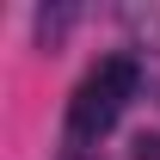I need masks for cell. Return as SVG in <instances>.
Segmentation results:
<instances>
[{"instance_id":"obj_1","label":"cell","mask_w":160,"mask_h":160,"mask_svg":"<svg viewBox=\"0 0 160 160\" xmlns=\"http://www.w3.org/2000/svg\"><path fill=\"white\" fill-rule=\"evenodd\" d=\"M117 111H123V105L111 99V92H105L92 74H86V80H80V92L68 99V129H74L80 142H92V136H105V129L117 123Z\"/></svg>"},{"instance_id":"obj_2","label":"cell","mask_w":160,"mask_h":160,"mask_svg":"<svg viewBox=\"0 0 160 160\" xmlns=\"http://www.w3.org/2000/svg\"><path fill=\"white\" fill-rule=\"evenodd\" d=\"M92 80H99L105 92H111V99L123 105L129 92H136V62H129V56H105L99 68H92Z\"/></svg>"},{"instance_id":"obj_3","label":"cell","mask_w":160,"mask_h":160,"mask_svg":"<svg viewBox=\"0 0 160 160\" xmlns=\"http://www.w3.org/2000/svg\"><path fill=\"white\" fill-rule=\"evenodd\" d=\"M136 160H160V136H142L136 142Z\"/></svg>"}]
</instances>
